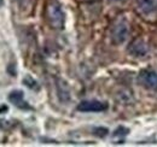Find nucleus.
Wrapping results in <instances>:
<instances>
[{"mask_svg": "<svg viewBox=\"0 0 157 147\" xmlns=\"http://www.w3.org/2000/svg\"><path fill=\"white\" fill-rule=\"evenodd\" d=\"M44 16L47 24L56 30H60L65 24V15L58 0H47L44 10Z\"/></svg>", "mask_w": 157, "mask_h": 147, "instance_id": "obj_1", "label": "nucleus"}, {"mask_svg": "<svg viewBox=\"0 0 157 147\" xmlns=\"http://www.w3.org/2000/svg\"><path fill=\"white\" fill-rule=\"evenodd\" d=\"M131 35V25L127 22V19L118 18L114 22L110 32L111 42L114 45H122L124 43Z\"/></svg>", "mask_w": 157, "mask_h": 147, "instance_id": "obj_2", "label": "nucleus"}, {"mask_svg": "<svg viewBox=\"0 0 157 147\" xmlns=\"http://www.w3.org/2000/svg\"><path fill=\"white\" fill-rule=\"evenodd\" d=\"M138 81L143 87L150 91H157V69L154 68L143 69L139 73Z\"/></svg>", "mask_w": 157, "mask_h": 147, "instance_id": "obj_3", "label": "nucleus"}, {"mask_svg": "<svg viewBox=\"0 0 157 147\" xmlns=\"http://www.w3.org/2000/svg\"><path fill=\"white\" fill-rule=\"evenodd\" d=\"M137 10L144 17H154L157 15V0H137Z\"/></svg>", "mask_w": 157, "mask_h": 147, "instance_id": "obj_4", "label": "nucleus"}, {"mask_svg": "<svg viewBox=\"0 0 157 147\" xmlns=\"http://www.w3.org/2000/svg\"><path fill=\"white\" fill-rule=\"evenodd\" d=\"M108 109V104L99 100H83L78 105L81 112H103Z\"/></svg>", "mask_w": 157, "mask_h": 147, "instance_id": "obj_5", "label": "nucleus"}, {"mask_svg": "<svg viewBox=\"0 0 157 147\" xmlns=\"http://www.w3.org/2000/svg\"><path fill=\"white\" fill-rule=\"evenodd\" d=\"M128 52L134 57H144L147 55L149 52V47L146 45V42L141 39H136L132 41V43L128 47Z\"/></svg>", "mask_w": 157, "mask_h": 147, "instance_id": "obj_6", "label": "nucleus"}, {"mask_svg": "<svg viewBox=\"0 0 157 147\" xmlns=\"http://www.w3.org/2000/svg\"><path fill=\"white\" fill-rule=\"evenodd\" d=\"M9 101L12 103L15 106L20 107V109H30V106L28 105V103L24 100V95L22 91H13L9 94Z\"/></svg>", "mask_w": 157, "mask_h": 147, "instance_id": "obj_7", "label": "nucleus"}, {"mask_svg": "<svg viewBox=\"0 0 157 147\" xmlns=\"http://www.w3.org/2000/svg\"><path fill=\"white\" fill-rule=\"evenodd\" d=\"M15 2L21 13L24 16H28L33 12L36 0H15Z\"/></svg>", "mask_w": 157, "mask_h": 147, "instance_id": "obj_8", "label": "nucleus"}, {"mask_svg": "<svg viewBox=\"0 0 157 147\" xmlns=\"http://www.w3.org/2000/svg\"><path fill=\"white\" fill-rule=\"evenodd\" d=\"M57 93H58V96H59V99H60V101H64V103L69 101V99H70V91H69V87H68V85H67L64 81H62V80H58V82H57Z\"/></svg>", "mask_w": 157, "mask_h": 147, "instance_id": "obj_9", "label": "nucleus"}, {"mask_svg": "<svg viewBox=\"0 0 157 147\" xmlns=\"http://www.w3.org/2000/svg\"><path fill=\"white\" fill-rule=\"evenodd\" d=\"M23 82H24V85L27 86V87H29L30 89H39V85H38V82L32 77V76H29V75H27L25 77H24V80H23Z\"/></svg>", "mask_w": 157, "mask_h": 147, "instance_id": "obj_10", "label": "nucleus"}, {"mask_svg": "<svg viewBox=\"0 0 157 147\" xmlns=\"http://www.w3.org/2000/svg\"><path fill=\"white\" fill-rule=\"evenodd\" d=\"M78 1H81V2H92V1H97V0H78Z\"/></svg>", "mask_w": 157, "mask_h": 147, "instance_id": "obj_11", "label": "nucleus"}, {"mask_svg": "<svg viewBox=\"0 0 157 147\" xmlns=\"http://www.w3.org/2000/svg\"><path fill=\"white\" fill-rule=\"evenodd\" d=\"M110 1H113V2H121V1H124V0H110Z\"/></svg>", "mask_w": 157, "mask_h": 147, "instance_id": "obj_12", "label": "nucleus"}, {"mask_svg": "<svg viewBox=\"0 0 157 147\" xmlns=\"http://www.w3.org/2000/svg\"><path fill=\"white\" fill-rule=\"evenodd\" d=\"M4 6V0H0V7H2Z\"/></svg>", "mask_w": 157, "mask_h": 147, "instance_id": "obj_13", "label": "nucleus"}]
</instances>
